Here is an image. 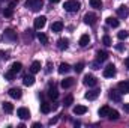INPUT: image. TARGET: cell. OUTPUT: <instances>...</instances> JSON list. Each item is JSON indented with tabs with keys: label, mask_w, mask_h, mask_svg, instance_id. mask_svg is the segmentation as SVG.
<instances>
[{
	"label": "cell",
	"mask_w": 129,
	"mask_h": 128,
	"mask_svg": "<svg viewBox=\"0 0 129 128\" xmlns=\"http://www.w3.org/2000/svg\"><path fill=\"white\" fill-rule=\"evenodd\" d=\"M50 2H51V3H59L60 0H50Z\"/></svg>",
	"instance_id": "7dc6e473"
},
{
	"label": "cell",
	"mask_w": 129,
	"mask_h": 128,
	"mask_svg": "<svg viewBox=\"0 0 129 128\" xmlns=\"http://www.w3.org/2000/svg\"><path fill=\"white\" fill-rule=\"evenodd\" d=\"M3 110H5L6 113H12V112H14V105H12L11 102L5 101V102H3Z\"/></svg>",
	"instance_id": "4316f807"
},
{
	"label": "cell",
	"mask_w": 129,
	"mask_h": 128,
	"mask_svg": "<svg viewBox=\"0 0 129 128\" xmlns=\"http://www.w3.org/2000/svg\"><path fill=\"white\" fill-rule=\"evenodd\" d=\"M99 116H108V113H110V107L108 105H102L101 109H99Z\"/></svg>",
	"instance_id": "83f0119b"
},
{
	"label": "cell",
	"mask_w": 129,
	"mask_h": 128,
	"mask_svg": "<svg viewBox=\"0 0 129 128\" xmlns=\"http://www.w3.org/2000/svg\"><path fill=\"white\" fill-rule=\"evenodd\" d=\"M41 68H42L41 62H39V60H35V62L32 63V66H30V72H32V74H36V72L41 71Z\"/></svg>",
	"instance_id": "44dd1931"
},
{
	"label": "cell",
	"mask_w": 129,
	"mask_h": 128,
	"mask_svg": "<svg viewBox=\"0 0 129 128\" xmlns=\"http://www.w3.org/2000/svg\"><path fill=\"white\" fill-rule=\"evenodd\" d=\"M74 102V96L72 95H68V96H64V99H63V104H64V107H69L71 104Z\"/></svg>",
	"instance_id": "d6a6232c"
},
{
	"label": "cell",
	"mask_w": 129,
	"mask_h": 128,
	"mask_svg": "<svg viewBox=\"0 0 129 128\" xmlns=\"http://www.w3.org/2000/svg\"><path fill=\"white\" fill-rule=\"evenodd\" d=\"M17 5H18V0H11V2H9V8H12V9H14Z\"/></svg>",
	"instance_id": "ab89813d"
},
{
	"label": "cell",
	"mask_w": 129,
	"mask_h": 128,
	"mask_svg": "<svg viewBox=\"0 0 129 128\" xmlns=\"http://www.w3.org/2000/svg\"><path fill=\"white\" fill-rule=\"evenodd\" d=\"M45 24H47V17L41 15V17L35 18V29H36V30H41V29H44V27H45Z\"/></svg>",
	"instance_id": "3957f363"
},
{
	"label": "cell",
	"mask_w": 129,
	"mask_h": 128,
	"mask_svg": "<svg viewBox=\"0 0 129 128\" xmlns=\"http://www.w3.org/2000/svg\"><path fill=\"white\" fill-rule=\"evenodd\" d=\"M128 36H129V33L126 32V30H122V32H119V33H117V38H119L120 41H123V39H126Z\"/></svg>",
	"instance_id": "74e56055"
},
{
	"label": "cell",
	"mask_w": 129,
	"mask_h": 128,
	"mask_svg": "<svg viewBox=\"0 0 129 128\" xmlns=\"http://www.w3.org/2000/svg\"><path fill=\"white\" fill-rule=\"evenodd\" d=\"M0 2H3V0H0Z\"/></svg>",
	"instance_id": "f907efd6"
},
{
	"label": "cell",
	"mask_w": 129,
	"mask_h": 128,
	"mask_svg": "<svg viewBox=\"0 0 129 128\" xmlns=\"http://www.w3.org/2000/svg\"><path fill=\"white\" fill-rule=\"evenodd\" d=\"M117 91H119L120 94H129V84H128V81H120V83L117 84Z\"/></svg>",
	"instance_id": "8fae6325"
},
{
	"label": "cell",
	"mask_w": 129,
	"mask_h": 128,
	"mask_svg": "<svg viewBox=\"0 0 129 128\" xmlns=\"http://www.w3.org/2000/svg\"><path fill=\"white\" fill-rule=\"evenodd\" d=\"M51 30L53 32H62L63 30V23L62 21H54L51 24Z\"/></svg>",
	"instance_id": "d6986e66"
},
{
	"label": "cell",
	"mask_w": 129,
	"mask_h": 128,
	"mask_svg": "<svg viewBox=\"0 0 129 128\" xmlns=\"http://www.w3.org/2000/svg\"><path fill=\"white\" fill-rule=\"evenodd\" d=\"M90 6L95 9H101L102 8V2L101 0H90Z\"/></svg>",
	"instance_id": "836d02e7"
},
{
	"label": "cell",
	"mask_w": 129,
	"mask_h": 128,
	"mask_svg": "<svg viewBox=\"0 0 129 128\" xmlns=\"http://www.w3.org/2000/svg\"><path fill=\"white\" fill-rule=\"evenodd\" d=\"M0 12H3V11H2V9H0Z\"/></svg>",
	"instance_id": "c3c4849f"
},
{
	"label": "cell",
	"mask_w": 129,
	"mask_h": 128,
	"mask_svg": "<svg viewBox=\"0 0 129 128\" xmlns=\"http://www.w3.org/2000/svg\"><path fill=\"white\" fill-rule=\"evenodd\" d=\"M84 23L86 24H89V26H93V24H96V20H98V17L93 14V12H87L86 15H84Z\"/></svg>",
	"instance_id": "277c9868"
},
{
	"label": "cell",
	"mask_w": 129,
	"mask_h": 128,
	"mask_svg": "<svg viewBox=\"0 0 129 128\" xmlns=\"http://www.w3.org/2000/svg\"><path fill=\"white\" fill-rule=\"evenodd\" d=\"M68 45H69V39H66V38H60V39L57 41V47H59L60 50H66Z\"/></svg>",
	"instance_id": "e0dca14e"
},
{
	"label": "cell",
	"mask_w": 129,
	"mask_h": 128,
	"mask_svg": "<svg viewBox=\"0 0 129 128\" xmlns=\"http://www.w3.org/2000/svg\"><path fill=\"white\" fill-rule=\"evenodd\" d=\"M2 38H5V39H8V41H12V42H14V41H17V38H18V36H17V32H15L14 29H6Z\"/></svg>",
	"instance_id": "5b68a950"
},
{
	"label": "cell",
	"mask_w": 129,
	"mask_h": 128,
	"mask_svg": "<svg viewBox=\"0 0 129 128\" xmlns=\"http://www.w3.org/2000/svg\"><path fill=\"white\" fill-rule=\"evenodd\" d=\"M83 69H84V63H83V62H80V63H77L75 66H74V71H75L77 74L83 72Z\"/></svg>",
	"instance_id": "8d00e7d4"
},
{
	"label": "cell",
	"mask_w": 129,
	"mask_h": 128,
	"mask_svg": "<svg viewBox=\"0 0 129 128\" xmlns=\"http://www.w3.org/2000/svg\"><path fill=\"white\" fill-rule=\"evenodd\" d=\"M56 122H57V118H54V119H51V121H50V125H54Z\"/></svg>",
	"instance_id": "ee69618b"
},
{
	"label": "cell",
	"mask_w": 129,
	"mask_h": 128,
	"mask_svg": "<svg viewBox=\"0 0 129 128\" xmlns=\"http://www.w3.org/2000/svg\"><path fill=\"white\" fill-rule=\"evenodd\" d=\"M6 59H9V54L6 51H0V60H6Z\"/></svg>",
	"instance_id": "f35d334b"
},
{
	"label": "cell",
	"mask_w": 129,
	"mask_h": 128,
	"mask_svg": "<svg viewBox=\"0 0 129 128\" xmlns=\"http://www.w3.org/2000/svg\"><path fill=\"white\" fill-rule=\"evenodd\" d=\"M74 113H75L77 116L84 115V113H87V107H86V105H75V107H74Z\"/></svg>",
	"instance_id": "2e32d148"
},
{
	"label": "cell",
	"mask_w": 129,
	"mask_h": 128,
	"mask_svg": "<svg viewBox=\"0 0 129 128\" xmlns=\"http://www.w3.org/2000/svg\"><path fill=\"white\" fill-rule=\"evenodd\" d=\"M90 44V36L89 35H81V38H80V45L81 47H87Z\"/></svg>",
	"instance_id": "603a6c76"
},
{
	"label": "cell",
	"mask_w": 129,
	"mask_h": 128,
	"mask_svg": "<svg viewBox=\"0 0 129 128\" xmlns=\"http://www.w3.org/2000/svg\"><path fill=\"white\" fill-rule=\"evenodd\" d=\"M108 119H111V121H117L119 118H120V113L117 112V110H111L110 109V113H108V116H107Z\"/></svg>",
	"instance_id": "cb8c5ba5"
},
{
	"label": "cell",
	"mask_w": 129,
	"mask_h": 128,
	"mask_svg": "<svg viewBox=\"0 0 129 128\" xmlns=\"http://www.w3.org/2000/svg\"><path fill=\"white\" fill-rule=\"evenodd\" d=\"M116 75V66L114 65H108L107 68H104V77L107 78H111Z\"/></svg>",
	"instance_id": "ba28073f"
},
{
	"label": "cell",
	"mask_w": 129,
	"mask_h": 128,
	"mask_svg": "<svg viewBox=\"0 0 129 128\" xmlns=\"http://www.w3.org/2000/svg\"><path fill=\"white\" fill-rule=\"evenodd\" d=\"M17 115H18V118H20V119L26 121V119H29V118H30V110H29V109H26V107H20V109L17 110Z\"/></svg>",
	"instance_id": "8992f818"
},
{
	"label": "cell",
	"mask_w": 129,
	"mask_h": 128,
	"mask_svg": "<svg viewBox=\"0 0 129 128\" xmlns=\"http://www.w3.org/2000/svg\"><path fill=\"white\" fill-rule=\"evenodd\" d=\"M99 94H101V91H99V89H93V91H89L84 96H86V99L93 101V99H96L98 96H99Z\"/></svg>",
	"instance_id": "30bf717a"
},
{
	"label": "cell",
	"mask_w": 129,
	"mask_h": 128,
	"mask_svg": "<svg viewBox=\"0 0 129 128\" xmlns=\"http://www.w3.org/2000/svg\"><path fill=\"white\" fill-rule=\"evenodd\" d=\"M23 83H24V86H33V84H35V77H33V74H26V75L23 77Z\"/></svg>",
	"instance_id": "7c38bea8"
},
{
	"label": "cell",
	"mask_w": 129,
	"mask_h": 128,
	"mask_svg": "<svg viewBox=\"0 0 129 128\" xmlns=\"http://www.w3.org/2000/svg\"><path fill=\"white\" fill-rule=\"evenodd\" d=\"M99 63H101V62H99V60H96L95 63L92 65V66H93V69H99Z\"/></svg>",
	"instance_id": "b9f144b4"
},
{
	"label": "cell",
	"mask_w": 129,
	"mask_h": 128,
	"mask_svg": "<svg viewBox=\"0 0 129 128\" xmlns=\"http://www.w3.org/2000/svg\"><path fill=\"white\" fill-rule=\"evenodd\" d=\"M11 69H12L14 72H17V74H18V72L23 69V65L20 63V62H14V63H12V66H11Z\"/></svg>",
	"instance_id": "4dcf8cb0"
},
{
	"label": "cell",
	"mask_w": 129,
	"mask_h": 128,
	"mask_svg": "<svg viewBox=\"0 0 129 128\" xmlns=\"http://www.w3.org/2000/svg\"><path fill=\"white\" fill-rule=\"evenodd\" d=\"M128 84H129V80H128Z\"/></svg>",
	"instance_id": "681fc988"
},
{
	"label": "cell",
	"mask_w": 129,
	"mask_h": 128,
	"mask_svg": "<svg viewBox=\"0 0 129 128\" xmlns=\"http://www.w3.org/2000/svg\"><path fill=\"white\" fill-rule=\"evenodd\" d=\"M42 6H44V2L42 0H26V8H29L33 12L41 11Z\"/></svg>",
	"instance_id": "7a4b0ae2"
},
{
	"label": "cell",
	"mask_w": 129,
	"mask_h": 128,
	"mask_svg": "<svg viewBox=\"0 0 129 128\" xmlns=\"http://www.w3.org/2000/svg\"><path fill=\"white\" fill-rule=\"evenodd\" d=\"M108 59V53L107 51H102V50H99L96 53V60H99V62H105Z\"/></svg>",
	"instance_id": "ac0fdd59"
},
{
	"label": "cell",
	"mask_w": 129,
	"mask_h": 128,
	"mask_svg": "<svg viewBox=\"0 0 129 128\" xmlns=\"http://www.w3.org/2000/svg\"><path fill=\"white\" fill-rule=\"evenodd\" d=\"M69 71H71V66L68 63H60V66H59V74H66Z\"/></svg>",
	"instance_id": "484cf974"
},
{
	"label": "cell",
	"mask_w": 129,
	"mask_h": 128,
	"mask_svg": "<svg viewBox=\"0 0 129 128\" xmlns=\"http://www.w3.org/2000/svg\"><path fill=\"white\" fill-rule=\"evenodd\" d=\"M51 109H53V105H51L50 102H47V101H44V102L41 104V112H42V113H45V115H47V113H50V112H51Z\"/></svg>",
	"instance_id": "ffe728a7"
},
{
	"label": "cell",
	"mask_w": 129,
	"mask_h": 128,
	"mask_svg": "<svg viewBox=\"0 0 129 128\" xmlns=\"http://www.w3.org/2000/svg\"><path fill=\"white\" fill-rule=\"evenodd\" d=\"M125 63H126V66H128V69H129V57L126 59V60H125Z\"/></svg>",
	"instance_id": "bcb514c9"
},
{
	"label": "cell",
	"mask_w": 129,
	"mask_h": 128,
	"mask_svg": "<svg viewBox=\"0 0 129 128\" xmlns=\"http://www.w3.org/2000/svg\"><path fill=\"white\" fill-rule=\"evenodd\" d=\"M105 21H107V24H108L110 27H119V24H120L119 20H117V18H113V17H108Z\"/></svg>",
	"instance_id": "7402d4cb"
},
{
	"label": "cell",
	"mask_w": 129,
	"mask_h": 128,
	"mask_svg": "<svg viewBox=\"0 0 129 128\" xmlns=\"http://www.w3.org/2000/svg\"><path fill=\"white\" fill-rule=\"evenodd\" d=\"M32 127H33V128H39V127H41V124H38V122H35V124H33Z\"/></svg>",
	"instance_id": "f6af8a7d"
},
{
	"label": "cell",
	"mask_w": 129,
	"mask_h": 128,
	"mask_svg": "<svg viewBox=\"0 0 129 128\" xmlns=\"http://www.w3.org/2000/svg\"><path fill=\"white\" fill-rule=\"evenodd\" d=\"M117 15L120 17V18H126L129 15V9H128V6H120V8H117Z\"/></svg>",
	"instance_id": "4fadbf2b"
},
{
	"label": "cell",
	"mask_w": 129,
	"mask_h": 128,
	"mask_svg": "<svg viewBox=\"0 0 129 128\" xmlns=\"http://www.w3.org/2000/svg\"><path fill=\"white\" fill-rule=\"evenodd\" d=\"M116 48H117L119 51H123V50H125V45H123V44H117V45H116Z\"/></svg>",
	"instance_id": "60d3db41"
},
{
	"label": "cell",
	"mask_w": 129,
	"mask_h": 128,
	"mask_svg": "<svg viewBox=\"0 0 129 128\" xmlns=\"http://www.w3.org/2000/svg\"><path fill=\"white\" fill-rule=\"evenodd\" d=\"M102 44L107 45V47H110V45H113V41H111V38H110L108 35H105V36L102 38Z\"/></svg>",
	"instance_id": "d590c367"
},
{
	"label": "cell",
	"mask_w": 129,
	"mask_h": 128,
	"mask_svg": "<svg viewBox=\"0 0 129 128\" xmlns=\"http://www.w3.org/2000/svg\"><path fill=\"white\" fill-rule=\"evenodd\" d=\"M63 8H64V11H68V12H77V11H80L81 3L77 2V0H68V2H64Z\"/></svg>",
	"instance_id": "6da1fadb"
},
{
	"label": "cell",
	"mask_w": 129,
	"mask_h": 128,
	"mask_svg": "<svg viewBox=\"0 0 129 128\" xmlns=\"http://www.w3.org/2000/svg\"><path fill=\"white\" fill-rule=\"evenodd\" d=\"M123 109H125V112H128V113H129V102L123 104Z\"/></svg>",
	"instance_id": "7bdbcfd3"
},
{
	"label": "cell",
	"mask_w": 129,
	"mask_h": 128,
	"mask_svg": "<svg viewBox=\"0 0 129 128\" xmlns=\"http://www.w3.org/2000/svg\"><path fill=\"white\" fill-rule=\"evenodd\" d=\"M108 96H110V99H113V101H116V102H120V101H122V94H120L119 91H111Z\"/></svg>",
	"instance_id": "9a60e30c"
},
{
	"label": "cell",
	"mask_w": 129,
	"mask_h": 128,
	"mask_svg": "<svg viewBox=\"0 0 129 128\" xmlns=\"http://www.w3.org/2000/svg\"><path fill=\"white\" fill-rule=\"evenodd\" d=\"M15 77H17V72H14L12 69H9V71L5 74V78H6V80H9V81H12Z\"/></svg>",
	"instance_id": "f546056e"
},
{
	"label": "cell",
	"mask_w": 129,
	"mask_h": 128,
	"mask_svg": "<svg viewBox=\"0 0 129 128\" xmlns=\"http://www.w3.org/2000/svg\"><path fill=\"white\" fill-rule=\"evenodd\" d=\"M3 15H5L6 18L12 17V15H14V9H12V8H9V6H8V8H5V9H3Z\"/></svg>",
	"instance_id": "1f68e13d"
},
{
	"label": "cell",
	"mask_w": 129,
	"mask_h": 128,
	"mask_svg": "<svg viewBox=\"0 0 129 128\" xmlns=\"http://www.w3.org/2000/svg\"><path fill=\"white\" fill-rule=\"evenodd\" d=\"M48 96H50L51 99H57V98H59V92H57V89H56L54 86H51V88L48 89Z\"/></svg>",
	"instance_id": "d4e9b609"
},
{
	"label": "cell",
	"mask_w": 129,
	"mask_h": 128,
	"mask_svg": "<svg viewBox=\"0 0 129 128\" xmlns=\"http://www.w3.org/2000/svg\"><path fill=\"white\" fill-rule=\"evenodd\" d=\"M38 39H39V42L41 44H48V36L45 35V33H38Z\"/></svg>",
	"instance_id": "f1b7e54d"
},
{
	"label": "cell",
	"mask_w": 129,
	"mask_h": 128,
	"mask_svg": "<svg viewBox=\"0 0 129 128\" xmlns=\"http://www.w3.org/2000/svg\"><path fill=\"white\" fill-rule=\"evenodd\" d=\"M74 83H75V80L72 78V77H68V78H64V80H62V88L63 89H69V88H72L74 86Z\"/></svg>",
	"instance_id": "5bb4252c"
},
{
	"label": "cell",
	"mask_w": 129,
	"mask_h": 128,
	"mask_svg": "<svg viewBox=\"0 0 129 128\" xmlns=\"http://www.w3.org/2000/svg\"><path fill=\"white\" fill-rule=\"evenodd\" d=\"M8 94H9V96H11V98H14V99H20V98H21V95H23V91H21L20 88H11Z\"/></svg>",
	"instance_id": "9c48e42d"
},
{
	"label": "cell",
	"mask_w": 129,
	"mask_h": 128,
	"mask_svg": "<svg viewBox=\"0 0 129 128\" xmlns=\"http://www.w3.org/2000/svg\"><path fill=\"white\" fill-rule=\"evenodd\" d=\"M83 83H84L86 86L92 88V86H96V84H98V80H96V77H95V75H90V74H87V75L84 77Z\"/></svg>",
	"instance_id": "52a82bcc"
},
{
	"label": "cell",
	"mask_w": 129,
	"mask_h": 128,
	"mask_svg": "<svg viewBox=\"0 0 129 128\" xmlns=\"http://www.w3.org/2000/svg\"><path fill=\"white\" fill-rule=\"evenodd\" d=\"M32 39H33V32L32 30H26L24 32V41L26 42H30Z\"/></svg>",
	"instance_id": "e575fe53"
}]
</instances>
